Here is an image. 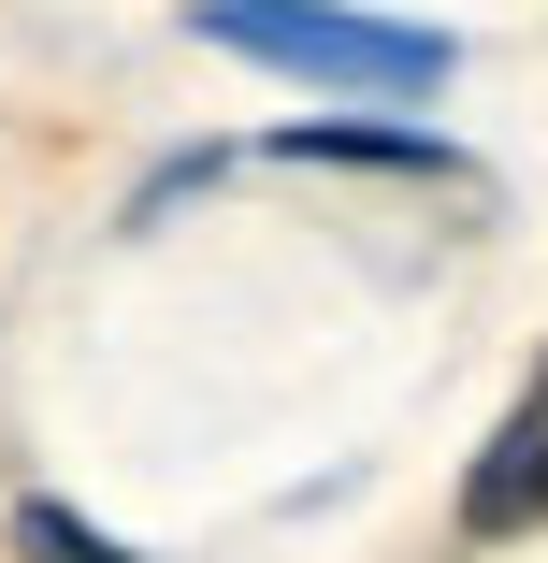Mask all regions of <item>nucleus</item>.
I'll list each match as a JSON object with an SVG mask.
<instances>
[{
  "label": "nucleus",
  "instance_id": "nucleus-1",
  "mask_svg": "<svg viewBox=\"0 0 548 563\" xmlns=\"http://www.w3.org/2000/svg\"><path fill=\"white\" fill-rule=\"evenodd\" d=\"M188 30L216 58H260L289 87H333V101H433L462 73L448 30H404V15H347V0H188Z\"/></svg>",
  "mask_w": 548,
  "mask_h": 563
},
{
  "label": "nucleus",
  "instance_id": "nucleus-4",
  "mask_svg": "<svg viewBox=\"0 0 548 563\" xmlns=\"http://www.w3.org/2000/svg\"><path fill=\"white\" fill-rule=\"evenodd\" d=\"M15 563H145V549L101 534V520H72L58 492H15Z\"/></svg>",
  "mask_w": 548,
  "mask_h": 563
},
{
  "label": "nucleus",
  "instance_id": "nucleus-2",
  "mask_svg": "<svg viewBox=\"0 0 548 563\" xmlns=\"http://www.w3.org/2000/svg\"><path fill=\"white\" fill-rule=\"evenodd\" d=\"M448 520H462V549H519V534H548V347H534V376L505 390V419L477 433Z\"/></svg>",
  "mask_w": 548,
  "mask_h": 563
},
{
  "label": "nucleus",
  "instance_id": "nucleus-3",
  "mask_svg": "<svg viewBox=\"0 0 548 563\" xmlns=\"http://www.w3.org/2000/svg\"><path fill=\"white\" fill-rule=\"evenodd\" d=\"M275 159H333V174H418V188H462V145H448V131H390V117H303V131H275Z\"/></svg>",
  "mask_w": 548,
  "mask_h": 563
}]
</instances>
